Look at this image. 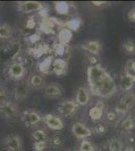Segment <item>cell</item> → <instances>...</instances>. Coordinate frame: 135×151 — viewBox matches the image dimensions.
<instances>
[{
	"label": "cell",
	"mask_w": 135,
	"mask_h": 151,
	"mask_svg": "<svg viewBox=\"0 0 135 151\" xmlns=\"http://www.w3.org/2000/svg\"><path fill=\"white\" fill-rule=\"evenodd\" d=\"M90 93L103 99L112 98L117 92L115 80L101 65H90L87 70Z\"/></svg>",
	"instance_id": "1"
},
{
	"label": "cell",
	"mask_w": 135,
	"mask_h": 151,
	"mask_svg": "<svg viewBox=\"0 0 135 151\" xmlns=\"http://www.w3.org/2000/svg\"><path fill=\"white\" fill-rule=\"evenodd\" d=\"M62 28H65V21L56 17L41 18L40 24V31L45 35H56Z\"/></svg>",
	"instance_id": "2"
},
{
	"label": "cell",
	"mask_w": 135,
	"mask_h": 151,
	"mask_svg": "<svg viewBox=\"0 0 135 151\" xmlns=\"http://www.w3.org/2000/svg\"><path fill=\"white\" fill-rule=\"evenodd\" d=\"M135 106V92L129 91L125 93L115 107V113L118 116L127 115Z\"/></svg>",
	"instance_id": "3"
},
{
	"label": "cell",
	"mask_w": 135,
	"mask_h": 151,
	"mask_svg": "<svg viewBox=\"0 0 135 151\" xmlns=\"http://www.w3.org/2000/svg\"><path fill=\"white\" fill-rule=\"evenodd\" d=\"M26 68L22 62H18L15 60L8 67L7 70V74H8L9 79L12 81L20 82L25 78L26 76Z\"/></svg>",
	"instance_id": "4"
},
{
	"label": "cell",
	"mask_w": 135,
	"mask_h": 151,
	"mask_svg": "<svg viewBox=\"0 0 135 151\" xmlns=\"http://www.w3.org/2000/svg\"><path fill=\"white\" fill-rule=\"evenodd\" d=\"M2 148L4 151H22V138L18 134H10L2 141Z\"/></svg>",
	"instance_id": "5"
},
{
	"label": "cell",
	"mask_w": 135,
	"mask_h": 151,
	"mask_svg": "<svg viewBox=\"0 0 135 151\" xmlns=\"http://www.w3.org/2000/svg\"><path fill=\"white\" fill-rule=\"evenodd\" d=\"M78 109H79V106L75 102V100L71 99L64 100L58 106V113L64 117H67V118H70V117L75 115L76 112L78 111Z\"/></svg>",
	"instance_id": "6"
},
{
	"label": "cell",
	"mask_w": 135,
	"mask_h": 151,
	"mask_svg": "<svg viewBox=\"0 0 135 151\" xmlns=\"http://www.w3.org/2000/svg\"><path fill=\"white\" fill-rule=\"evenodd\" d=\"M45 7V4L40 1H20L17 3L16 9L18 12L23 14L40 12Z\"/></svg>",
	"instance_id": "7"
},
{
	"label": "cell",
	"mask_w": 135,
	"mask_h": 151,
	"mask_svg": "<svg viewBox=\"0 0 135 151\" xmlns=\"http://www.w3.org/2000/svg\"><path fill=\"white\" fill-rule=\"evenodd\" d=\"M21 120L25 127H32L43 122V116L34 110H25L21 114Z\"/></svg>",
	"instance_id": "8"
},
{
	"label": "cell",
	"mask_w": 135,
	"mask_h": 151,
	"mask_svg": "<svg viewBox=\"0 0 135 151\" xmlns=\"http://www.w3.org/2000/svg\"><path fill=\"white\" fill-rule=\"evenodd\" d=\"M43 122L45 123L46 127L53 131H61L65 127V123H64L63 119L51 113L43 116Z\"/></svg>",
	"instance_id": "9"
},
{
	"label": "cell",
	"mask_w": 135,
	"mask_h": 151,
	"mask_svg": "<svg viewBox=\"0 0 135 151\" xmlns=\"http://www.w3.org/2000/svg\"><path fill=\"white\" fill-rule=\"evenodd\" d=\"M18 107L15 103L10 101L0 102V115L6 119H14L18 115Z\"/></svg>",
	"instance_id": "10"
},
{
	"label": "cell",
	"mask_w": 135,
	"mask_h": 151,
	"mask_svg": "<svg viewBox=\"0 0 135 151\" xmlns=\"http://www.w3.org/2000/svg\"><path fill=\"white\" fill-rule=\"evenodd\" d=\"M72 133L77 139L85 140L93 135L92 130L82 122H76L72 126Z\"/></svg>",
	"instance_id": "11"
},
{
	"label": "cell",
	"mask_w": 135,
	"mask_h": 151,
	"mask_svg": "<svg viewBox=\"0 0 135 151\" xmlns=\"http://www.w3.org/2000/svg\"><path fill=\"white\" fill-rule=\"evenodd\" d=\"M28 94H29V87L26 82L20 81L15 85V87L13 89V96L16 101L21 102L23 100H25L27 98Z\"/></svg>",
	"instance_id": "12"
},
{
	"label": "cell",
	"mask_w": 135,
	"mask_h": 151,
	"mask_svg": "<svg viewBox=\"0 0 135 151\" xmlns=\"http://www.w3.org/2000/svg\"><path fill=\"white\" fill-rule=\"evenodd\" d=\"M43 94H45V97H48L50 99H58L61 98L64 95V90L58 84L51 83V84L45 86V88H43Z\"/></svg>",
	"instance_id": "13"
},
{
	"label": "cell",
	"mask_w": 135,
	"mask_h": 151,
	"mask_svg": "<svg viewBox=\"0 0 135 151\" xmlns=\"http://www.w3.org/2000/svg\"><path fill=\"white\" fill-rule=\"evenodd\" d=\"M51 72L58 77L65 76L68 72V62L64 58H55L51 65Z\"/></svg>",
	"instance_id": "14"
},
{
	"label": "cell",
	"mask_w": 135,
	"mask_h": 151,
	"mask_svg": "<svg viewBox=\"0 0 135 151\" xmlns=\"http://www.w3.org/2000/svg\"><path fill=\"white\" fill-rule=\"evenodd\" d=\"M90 98H91V93L89 89L86 87H80L77 90V93H76L75 102L77 103L78 106L84 107L89 104Z\"/></svg>",
	"instance_id": "15"
},
{
	"label": "cell",
	"mask_w": 135,
	"mask_h": 151,
	"mask_svg": "<svg viewBox=\"0 0 135 151\" xmlns=\"http://www.w3.org/2000/svg\"><path fill=\"white\" fill-rule=\"evenodd\" d=\"M81 48L91 53V55L97 57L102 50V45L99 40H88L81 45Z\"/></svg>",
	"instance_id": "16"
},
{
	"label": "cell",
	"mask_w": 135,
	"mask_h": 151,
	"mask_svg": "<svg viewBox=\"0 0 135 151\" xmlns=\"http://www.w3.org/2000/svg\"><path fill=\"white\" fill-rule=\"evenodd\" d=\"M134 86H135V76L125 72L121 79V82H120L121 91H123L124 93H127V92L131 91V89Z\"/></svg>",
	"instance_id": "17"
},
{
	"label": "cell",
	"mask_w": 135,
	"mask_h": 151,
	"mask_svg": "<svg viewBox=\"0 0 135 151\" xmlns=\"http://www.w3.org/2000/svg\"><path fill=\"white\" fill-rule=\"evenodd\" d=\"M26 83H27L29 88H32L34 90L41 89V88H43L45 85V78H43V75H40V74H31L28 77V80Z\"/></svg>",
	"instance_id": "18"
},
{
	"label": "cell",
	"mask_w": 135,
	"mask_h": 151,
	"mask_svg": "<svg viewBox=\"0 0 135 151\" xmlns=\"http://www.w3.org/2000/svg\"><path fill=\"white\" fill-rule=\"evenodd\" d=\"M53 52H55V55L56 58H64L65 60H68L69 58H71V55H72V48L70 47V45H58L53 47Z\"/></svg>",
	"instance_id": "19"
},
{
	"label": "cell",
	"mask_w": 135,
	"mask_h": 151,
	"mask_svg": "<svg viewBox=\"0 0 135 151\" xmlns=\"http://www.w3.org/2000/svg\"><path fill=\"white\" fill-rule=\"evenodd\" d=\"M133 129H135V116L129 114L120 123V130L124 133H129Z\"/></svg>",
	"instance_id": "20"
},
{
	"label": "cell",
	"mask_w": 135,
	"mask_h": 151,
	"mask_svg": "<svg viewBox=\"0 0 135 151\" xmlns=\"http://www.w3.org/2000/svg\"><path fill=\"white\" fill-rule=\"evenodd\" d=\"M73 37V32L69 30L68 28H62L58 33H56V40H58V43L60 45H67L71 41Z\"/></svg>",
	"instance_id": "21"
},
{
	"label": "cell",
	"mask_w": 135,
	"mask_h": 151,
	"mask_svg": "<svg viewBox=\"0 0 135 151\" xmlns=\"http://www.w3.org/2000/svg\"><path fill=\"white\" fill-rule=\"evenodd\" d=\"M53 58L55 57L53 55H48L46 57L43 62H40L38 64V70L40 73H41L43 75H50L51 74V65H53Z\"/></svg>",
	"instance_id": "22"
},
{
	"label": "cell",
	"mask_w": 135,
	"mask_h": 151,
	"mask_svg": "<svg viewBox=\"0 0 135 151\" xmlns=\"http://www.w3.org/2000/svg\"><path fill=\"white\" fill-rule=\"evenodd\" d=\"M82 24H83V20L80 17H73L67 21H65V27L73 32V31L79 30L81 26H82Z\"/></svg>",
	"instance_id": "23"
},
{
	"label": "cell",
	"mask_w": 135,
	"mask_h": 151,
	"mask_svg": "<svg viewBox=\"0 0 135 151\" xmlns=\"http://www.w3.org/2000/svg\"><path fill=\"white\" fill-rule=\"evenodd\" d=\"M55 10L58 14L67 15L71 10V4L66 1H56L55 2Z\"/></svg>",
	"instance_id": "24"
},
{
	"label": "cell",
	"mask_w": 135,
	"mask_h": 151,
	"mask_svg": "<svg viewBox=\"0 0 135 151\" xmlns=\"http://www.w3.org/2000/svg\"><path fill=\"white\" fill-rule=\"evenodd\" d=\"M31 137L34 140V142H43V141L48 140V132H46L45 129H40V128L33 130L32 133H31Z\"/></svg>",
	"instance_id": "25"
},
{
	"label": "cell",
	"mask_w": 135,
	"mask_h": 151,
	"mask_svg": "<svg viewBox=\"0 0 135 151\" xmlns=\"http://www.w3.org/2000/svg\"><path fill=\"white\" fill-rule=\"evenodd\" d=\"M12 36V27L7 23H0V40H6Z\"/></svg>",
	"instance_id": "26"
},
{
	"label": "cell",
	"mask_w": 135,
	"mask_h": 151,
	"mask_svg": "<svg viewBox=\"0 0 135 151\" xmlns=\"http://www.w3.org/2000/svg\"><path fill=\"white\" fill-rule=\"evenodd\" d=\"M103 116H104V110L101 109V108H99V107H97L96 105L90 109L89 117L92 119L93 121H94V122L100 121L103 118Z\"/></svg>",
	"instance_id": "27"
},
{
	"label": "cell",
	"mask_w": 135,
	"mask_h": 151,
	"mask_svg": "<svg viewBox=\"0 0 135 151\" xmlns=\"http://www.w3.org/2000/svg\"><path fill=\"white\" fill-rule=\"evenodd\" d=\"M108 151H123V143L118 138H112L108 142Z\"/></svg>",
	"instance_id": "28"
},
{
	"label": "cell",
	"mask_w": 135,
	"mask_h": 151,
	"mask_svg": "<svg viewBox=\"0 0 135 151\" xmlns=\"http://www.w3.org/2000/svg\"><path fill=\"white\" fill-rule=\"evenodd\" d=\"M122 50L128 55H135V42L132 40H127L122 43Z\"/></svg>",
	"instance_id": "29"
},
{
	"label": "cell",
	"mask_w": 135,
	"mask_h": 151,
	"mask_svg": "<svg viewBox=\"0 0 135 151\" xmlns=\"http://www.w3.org/2000/svg\"><path fill=\"white\" fill-rule=\"evenodd\" d=\"M64 141H65L64 137L62 135H60V134H58V135H55V136H53V137H51L50 139L48 140V145L51 146V147L58 148V147L63 146Z\"/></svg>",
	"instance_id": "30"
},
{
	"label": "cell",
	"mask_w": 135,
	"mask_h": 151,
	"mask_svg": "<svg viewBox=\"0 0 135 151\" xmlns=\"http://www.w3.org/2000/svg\"><path fill=\"white\" fill-rule=\"evenodd\" d=\"M78 151H97V147L89 140L85 139L81 141Z\"/></svg>",
	"instance_id": "31"
},
{
	"label": "cell",
	"mask_w": 135,
	"mask_h": 151,
	"mask_svg": "<svg viewBox=\"0 0 135 151\" xmlns=\"http://www.w3.org/2000/svg\"><path fill=\"white\" fill-rule=\"evenodd\" d=\"M48 147H50V145H48V141L33 143V151H45Z\"/></svg>",
	"instance_id": "32"
},
{
	"label": "cell",
	"mask_w": 135,
	"mask_h": 151,
	"mask_svg": "<svg viewBox=\"0 0 135 151\" xmlns=\"http://www.w3.org/2000/svg\"><path fill=\"white\" fill-rule=\"evenodd\" d=\"M125 72L135 76V58L129 60L128 62L126 63V65H125Z\"/></svg>",
	"instance_id": "33"
},
{
	"label": "cell",
	"mask_w": 135,
	"mask_h": 151,
	"mask_svg": "<svg viewBox=\"0 0 135 151\" xmlns=\"http://www.w3.org/2000/svg\"><path fill=\"white\" fill-rule=\"evenodd\" d=\"M107 128L106 126L104 125V124H96L94 129L92 130L93 133H96L97 135H103V134H105V132H106Z\"/></svg>",
	"instance_id": "34"
},
{
	"label": "cell",
	"mask_w": 135,
	"mask_h": 151,
	"mask_svg": "<svg viewBox=\"0 0 135 151\" xmlns=\"http://www.w3.org/2000/svg\"><path fill=\"white\" fill-rule=\"evenodd\" d=\"M41 40V36H40V33L36 32L34 33V35H31L28 36L27 40L29 41V43H31V45H38V42Z\"/></svg>",
	"instance_id": "35"
},
{
	"label": "cell",
	"mask_w": 135,
	"mask_h": 151,
	"mask_svg": "<svg viewBox=\"0 0 135 151\" xmlns=\"http://www.w3.org/2000/svg\"><path fill=\"white\" fill-rule=\"evenodd\" d=\"M117 118H118V115L115 112H108L106 114V119L108 122L110 123H114L117 120Z\"/></svg>",
	"instance_id": "36"
},
{
	"label": "cell",
	"mask_w": 135,
	"mask_h": 151,
	"mask_svg": "<svg viewBox=\"0 0 135 151\" xmlns=\"http://www.w3.org/2000/svg\"><path fill=\"white\" fill-rule=\"evenodd\" d=\"M7 101V91L2 85H0V102Z\"/></svg>",
	"instance_id": "37"
},
{
	"label": "cell",
	"mask_w": 135,
	"mask_h": 151,
	"mask_svg": "<svg viewBox=\"0 0 135 151\" xmlns=\"http://www.w3.org/2000/svg\"><path fill=\"white\" fill-rule=\"evenodd\" d=\"M35 20H34V17L33 16H30L27 21H26V27H27L28 29H33L34 27H35Z\"/></svg>",
	"instance_id": "38"
},
{
	"label": "cell",
	"mask_w": 135,
	"mask_h": 151,
	"mask_svg": "<svg viewBox=\"0 0 135 151\" xmlns=\"http://www.w3.org/2000/svg\"><path fill=\"white\" fill-rule=\"evenodd\" d=\"M127 16H128V18H129L130 21H132V22H135V5L128 11V14H127Z\"/></svg>",
	"instance_id": "39"
},
{
	"label": "cell",
	"mask_w": 135,
	"mask_h": 151,
	"mask_svg": "<svg viewBox=\"0 0 135 151\" xmlns=\"http://www.w3.org/2000/svg\"><path fill=\"white\" fill-rule=\"evenodd\" d=\"M91 3H92L94 6H97V7H102L104 5H108V4H109L106 1H92Z\"/></svg>",
	"instance_id": "40"
},
{
	"label": "cell",
	"mask_w": 135,
	"mask_h": 151,
	"mask_svg": "<svg viewBox=\"0 0 135 151\" xmlns=\"http://www.w3.org/2000/svg\"><path fill=\"white\" fill-rule=\"evenodd\" d=\"M89 62H90L91 65H98V63H97V58H96L95 55H91V57H89Z\"/></svg>",
	"instance_id": "41"
},
{
	"label": "cell",
	"mask_w": 135,
	"mask_h": 151,
	"mask_svg": "<svg viewBox=\"0 0 135 151\" xmlns=\"http://www.w3.org/2000/svg\"><path fill=\"white\" fill-rule=\"evenodd\" d=\"M96 106L103 109V110H105V103L103 101H98L97 103H96Z\"/></svg>",
	"instance_id": "42"
},
{
	"label": "cell",
	"mask_w": 135,
	"mask_h": 151,
	"mask_svg": "<svg viewBox=\"0 0 135 151\" xmlns=\"http://www.w3.org/2000/svg\"><path fill=\"white\" fill-rule=\"evenodd\" d=\"M124 151H135V148H134V146H132V145H127L126 147H125Z\"/></svg>",
	"instance_id": "43"
},
{
	"label": "cell",
	"mask_w": 135,
	"mask_h": 151,
	"mask_svg": "<svg viewBox=\"0 0 135 151\" xmlns=\"http://www.w3.org/2000/svg\"><path fill=\"white\" fill-rule=\"evenodd\" d=\"M66 151H78V150H66Z\"/></svg>",
	"instance_id": "44"
}]
</instances>
